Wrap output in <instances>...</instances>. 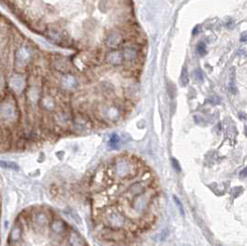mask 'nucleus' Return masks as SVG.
Returning a JSON list of instances; mask_svg holds the SVG:
<instances>
[{
	"label": "nucleus",
	"mask_w": 247,
	"mask_h": 246,
	"mask_svg": "<svg viewBox=\"0 0 247 246\" xmlns=\"http://www.w3.org/2000/svg\"><path fill=\"white\" fill-rule=\"evenodd\" d=\"M196 51L200 56H204L206 54V47L203 42H199L196 46Z\"/></svg>",
	"instance_id": "obj_19"
},
{
	"label": "nucleus",
	"mask_w": 247,
	"mask_h": 246,
	"mask_svg": "<svg viewBox=\"0 0 247 246\" xmlns=\"http://www.w3.org/2000/svg\"><path fill=\"white\" fill-rule=\"evenodd\" d=\"M20 237H21V227L19 224H17L12 228V230L10 231L9 238H10L11 242L15 243V242H18L20 239Z\"/></svg>",
	"instance_id": "obj_13"
},
{
	"label": "nucleus",
	"mask_w": 247,
	"mask_h": 246,
	"mask_svg": "<svg viewBox=\"0 0 247 246\" xmlns=\"http://www.w3.org/2000/svg\"><path fill=\"white\" fill-rule=\"evenodd\" d=\"M198 32H199V26H196L195 29H194V31H193V34L195 35V34H197Z\"/></svg>",
	"instance_id": "obj_26"
},
{
	"label": "nucleus",
	"mask_w": 247,
	"mask_h": 246,
	"mask_svg": "<svg viewBox=\"0 0 247 246\" xmlns=\"http://www.w3.org/2000/svg\"><path fill=\"white\" fill-rule=\"evenodd\" d=\"M51 229L55 233H62L65 230V225L63 223V221L59 220V219H56L52 222L51 224Z\"/></svg>",
	"instance_id": "obj_14"
},
{
	"label": "nucleus",
	"mask_w": 247,
	"mask_h": 246,
	"mask_svg": "<svg viewBox=\"0 0 247 246\" xmlns=\"http://www.w3.org/2000/svg\"><path fill=\"white\" fill-rule=\"evenodd\" d=\"M181 83L182 86H186L189 83V74L186 67H183L181 72Z\"/></svg>",
	"instance_id": "obj_17"
},
{
	"label": "nucleus",
	"mask_w": 247,
	"mask_h": 246,
	"mask_svg": "<svg viewBox=\"0 0 247 246\" xmlns=\"http://www.w3.org/2000/svg\"><path fill=\"white\" fill-rule=\"evenodd\" d=\"M15 106L7 102L0 105V117L3 119L11 120L15 118Z\"/></svg>",
	"instance_id": "obj_6"
},
{
	"label": "nucleus",
	"mask_w": 247,
	"mask_h": 246,
	"mask_svg": "<svg viewBox=\"0 0 247 246\" xmlns=\"http://www.w3.org/2000/svg\"><path fill=\"white\" fill-rule=\"evenodd\" d=\"M35 221H36V224L38 226H40V227L45 226L47 223V217L45 213H39V214H37V216L35 217Z\"/></svg>",
	"instance_id": "obj_18"
},
{
	"label": "nucleus",
	"mask_w": 247,
	"mask_h": 246,
	"mask_svg": "<svg viewBox=\"0 0 247 246\" xmlns=\"http://www.w3.org/2000/svg\"><path fill=\"white\" fill-rule=\"evenodd\" d=\"M239 117H240V118H242V119H245L247 118L246 115H245V114H244V113H240V114H239Z\"/></svg>",
	"instance_id": "obj_27"
},
{
	"label": "nucleus",
	"mask_w": 247,
	"mask_h": 246,
	"mask_svg": "<svg viewBox=\"0 0 247 246\" xmlns=\"http://www.w3.org/2000/svg\"><path fill=\"white\" fill-rule=\"evenodd\" d=\"M194 77H195V79L196 80V81H198V82H202L203 81V73H202V71L201 70H199V69H196V70H195L194 71Z\"/></svg>",
	"instance_id": "obj_23"
},
{
	"label": "nucleus",
	"mask_w": 247,
	"mask_h": 246,
	"mask_svg": "<svg viewBox=\"0 0 247 246\" xmlns=\"http://www.w3.org/2000/svg\"><path fill=\"white\" fill-rule=\"evenodd\" d=\"M31 58V50L27 47H21L15 54V63L17 67H24L29 64Z\"/></svg>",
	"instance_id": "obj_3"
},
{
	"label": "nucleus",
	"mask_w": 247,
	"mask_h": 246,
	"mask_svg": "<svg viewBox=\"0 0 247 246\" xmlns=\"http://www.w3.org/2000/svg\"><path fill=\"white\" fill-rule=\"evenodd\" d=\"M240 41L241 42H247V33H244L240 38Z\"/></svg>",
	"instance_id": "obj_25"
},
{
	"label": "nucleus",
	"mask_w": 247,
	"mask_h": 246,
	"mask_svg": "<svg viewBox=\"0 0 247 246\" xmlns=\"http://www.w3.org/2000/svg\"><path fill=\"white\" fill-rule=\"evenodd\" d=\"M171 165L173 167V168L177 171V172H181L182 171V168H181V165L179 163V161L175 158H171Z\"/></svg>",
	"instance_id": "obj_21"
},
{
	"label": "nucleus",
	"mask_w": 247,
	"mask_h": 246,
	"mask_svg": "<svg viewBox=\"0 0 247 246\" xmlns=\"http://www.w3.org/2000/svg\"><path fill=\"white\" fill-rule=\"evenodd\" d=\"M216 246H222V245H221V244H217Z\"/></svg>",
	"instance_id": "obj_29"
},
{
	"label": "nucleus",
	"mask_w": 247,
	"mask_h": 246,
	"mask_svg": "<svg viewBox=\"0 0 247 246\" xmlns=\"http://www.w3.org/2000/svg\"><path fill=\"white\" fill-rule=\"evenodd\" d=\"M245 135H246L247 137V125L245 126Z\"/></svg>",
	"instance_id": "obj_28"
},
{
	"label": "nucleus",
	"mask_w": 247,
	"mask_h": 246,
	"mask_svg": "<svg viewBox=\"0 0 247 246\" xmlns=\"http://www.w3.org/2000/svg\"><path fill=\"white\" fill-rule=\"evenodd\" d=\"M0 166L4 168L12 169V170H19L20 169V166L17 163L11 162V161H0Z\"/></svg>",
	"instance_id": "obj_16"
},
{
	"label": "nucleus",
	"mask_w": 247,
	"mask_h": 246,
	"mask_svg": "<svg viewBox=\"0 0 247 246\" xmlns=\"http://www.w3.org/2000/svg\"><path fill=\"white\" fill-rule=\"evenodd\" d=\"M61 85L64 89L72 90L75 89L78 85V82L74 78V76L70 74H65L61 79Z\"/></svg>",
	"instance_id": "obj_9"
},
{
	"label": "nucleus",
	"mask_w": 247,
	"mask_h": 246,
	"mask_svg": "<svg viewBox=\"0 0 247 246\" xmlns=\"http://www.w3.org/2000/svg\"><path fill=\"white\" fill-rule=\"evenodd\" d=\"M146 187L145 185L144 182L142 181H137V182H134L132 183L130 188H129V193L133 195L134 197L139 196V195H142L144 194H146Z\"/></svg>",
	"instance_id": "obj_10"
},
{
	"label": "nucleus",
	"mask_w": 247,
	"mask_h": 246,
	"mask_svg": "<svg viewBox=\"0 0 247 246\" xmlns=\"http://www.w3.org/2000/svg\"><path fill=\"white\" fill-rule=\"evenodd\" d=\"M103 236L106 239H119L122 237V234L120 231H118L112 229L110 230L105 231V233H103Z\"/></svg>",
	"instance_id": "obj_15"
},
{
	"label": "nucleus",
	"mask_w": 247,
	"mask_h": 246,
	"mask_svg": "<svg viewBox=\"0 0 247 246\" xmlns=\"http://www.w3.org/2000/svg\"><path fill=\"white\" fill-rule=\"evenodd\" d=\"M9 86L11 87V89H13L16 92H20L24 86V82L22 79V76L16 74L15 76H13V78L10 80L9 82Z\"/></svg>",
	"instance_id": "obj_11"
},
{
	"label": "nucleus",
	"mask_w": 247,
	"mask_h": 246,
	"mask_svg": "<svg viewBox=\"0 0 247 246\" xmlns=\"http://www.w3.org/2000/svg\"><path fill=\"white\" fill-rule=\"evenodd\" d=\"M106 225L113 230H119L126 225V217L119 211L112 210L106 217Z\"/></svg>",
	"instance_id": "obj_1"
},
{
	"label": "nucleus",
	"mask_w": 247,
	"mask_h": 246,
	"mask_svg": "<svg viewBox=\"0 0 247 246\" xmlns=\"http://www.w3.org/2000/svg\"><path fill=\"white\" fill-rule=\"evenodd\" d=\"M240 177H241V178H246L247 177V168H245V169H243V170L240 172Z\"/></svg>",
	"instance_id": "obj_24"
},
{
	"label": "nucleus",
	"mask_w": 247,
	"mask_h": 246,
	"mask_svg": "<svg viewBox=\"0 0 247 246\" xmlns=\"http://www.w3.org/2000/svg\"><path fill=\"white\" fill-rule=\"evenodd\" d=\"M122 42V35L117 31H111L105 39V44L106 47L111 48H116Z\"/></svg>",
	"instance_id": "obj_5"
},
{
	"label": "nucleus",
	"mask_w": 247,
	"mask_h": 246,
	"mask_svg": "<svg viewBox=\"0 0 247 246\" xmlns=\"http://www.w3.org/2000/svg\"><path fill=\"white\" fill-rule=\"evenodd\" d=\"M173 199H174V202H175V204H177V206H178V208H179L180 213L182 214V216H184L185 213H184V208H183V205H182V202L180 201V199H179L178 197L175 196V195L173 196Z\"/></svg>",
	"instance_id": "obj_20"
},
{
	"label": "nucleus",
	"mask_w": 247,
	"mask_h": 246,
	"mask_svg": "<svg viewBox=\"0 0 247 246\" xmlns=\"http://www.w3.org/2000/svg\"><path fill=\"white\" fill-rule=\"evenodd\" d=\"M119 136L117 135V134H113L112 136H111V138H110V145L111 146H113V147H115L118 144H119Z\"/></svg>",
	"instance_id": "obj_22"
},
{
	"label": "nucleus",
	"mask_w": 247,
	"mask_h": 246,
	"mask_svg": "<svg viewBox=\"0 0 247 246\" xmlns=\"http://www.w3.org/2000/svg\"><path fill=\"white\" fill-rule=\"evenodd\" d=\"M123 55H122V52H119V51H111V52H108L106 54V61L111 65V66H114V67H117V66H119L123 63Z\"/></svg>",
	"instance_id": "obj_8"
},
{
	"label": "nucleus",
	"mask_w": 247,
	"mask_h": 246,
	"mask_svg": "<svg viewBox=\"0 0 247 246\" xmlns=\"http://www.w3.org/2000/svg\"><path fill=\"white\" fill-rule=\"evenodd\" d=\"M115 172L117 177L120 179L129 178L130 176L133 175V170H132V166L130 165L129 162L125 160H120L119 162L117 163L115 167Z\"/></svg>",
	"instance_id": "obj_4"
},
{
	"label": "nucleus",
	"mask_w": 247,
	"mask_h": 246,
	"mask_svg": "<svg viewBox=\"0 0 247 246\" xmlns=\"http://www.w3.org/2000/svg\"><path fill=\"white\" fill-rule=\"evenodd\" d=\"M70 244L71 246H83L84 245V241L83 237L78 233V232H71L70 238H69Z\"/></svg>",
	"instance_id": "obj_12"
},
{
	"label": "nucleus",
	"mask_w": 247,
	"mask_h": 246,
	"mask_svg": "<svg viewBox=\"0 0 247 246\" xmlns=\"http://www.w3.org/2000/svg\"><path fill=\"white\" fill-rule=\"evenodd\" d=\"M123 58L127 62H133L136 61L139 56V52L137 48L132 45H127L122 49Z\"/></svg>",
	"instance_id": "obj_7"
},
{
	"label": "nucleus",
	"mask_w": 247,
	"mask_h": 246,
	"mask_svg": "<svg viewBox=\"0 0 247 246\" xmlns=\"http://www.w3.org/2000/svg\"><path fill=\"white\" fill-rule=\"evenodd\" d=\"M150 204V196L146 194L134 197L132 202V208L137 214H144L149 206Z\"/></svg>",
	"instance_id": "obj_2"
}]
</instances>
